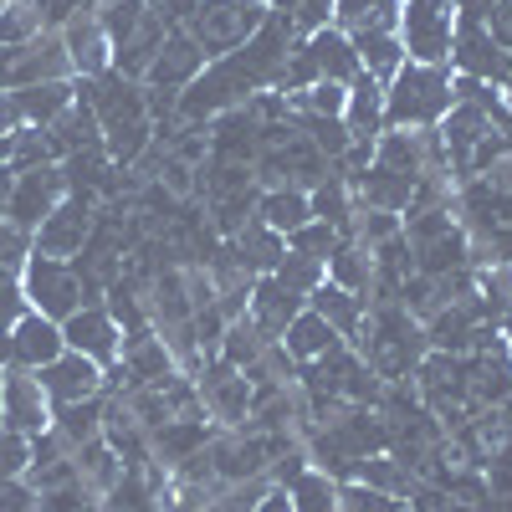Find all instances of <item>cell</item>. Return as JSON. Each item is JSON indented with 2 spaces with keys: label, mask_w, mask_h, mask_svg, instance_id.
<instances>
[{
  "label": "cell",
  "mask_w": 512,
  "mask_h": 512,
  "mask_svg": "<svg viewBox=\"0 0 512 512\" xmlns=\"http://www.w3.org/2000/svg\"><path fill=\"white\" fill-rule=\"evenodd\" d=\"M374 164L395 169V175H410V180L431 175V159H425V139L420 134H384V139H374Z\"/></svg>",
  "instance_id": "cell-32"
},
{
  "label": "cell",
  "mask_w": 512,
  "mask_h": 512,
  "mask_svg": "<svg viewBox=\"0 0 512 512\" xmlns=\"http://www.w3.org/2000/svg\"><path fill=\"white\" fill-rule=\"evenodd\" d=\"M328 282L333 287H344V292H354V297H364L369 303V287H374V256L359 246V241H338V251L328 256Z\"/></svg>",
  "instance_id": "cell-27"
},
{
  "label": "cell",
  "mask_w": 512,
  "mask_h": 512,
  "mask_svg": "<svg viewBox=\"0 0 512 512\" xmlns=\"http://www.w3.org/2000/svg\"><path fill=\"white\" fill-rule=\"evenodd\" d=\"M308 308H313L338 338H349V344H354L359 328H364V297H354V292H344V287H333V282L313 287Z\"/></svg>",
  "instance_id": "cell-21"
},
{
  "label": "cell",
  "mask_w": 512,
  "mask_h": 512,
  "mask_svg": "<svg viewBox=\"0 0 512 512\" xmlns=\"http://www.w3.org/2000/svg\"><path fill=\"white\" fill-rule=\"evenodd\" d=\"M98 21H103V31H108V41H113V52H118L123 41L149 21V6H144V0H103V6H98Z\"/></svg>",
  "instance_id": "cell-35"
},
{
  "label": "cell",
  "mask_w": 512,
  "mask_h": 512,
  "mask_svg": "<svg viewBox=\"0 0 512 512\" xmlns=\"http://www.w3.org/2000/svg\"><path fill=\"white\" fill-rule=\"evenodd\" d=\"M231 256H236V262H241V272H272L277 262H282V256H287V241L277 236V231H267L262 221H251L241 236H231Z\"/></svg>",
  "instance_id": "cell-26"
},
{
  "label": "cell",
  "mask_w": 512,
  "mask_h": 512,
  "mask_svg": "<svg viewBox=\"0 0 512 512\" xmlns=\"http://www.w3.org/2000/svg\"><path fill=\"white\" fill-rule=\"evenodd\" d=\"M0 512H36V492L16 477V482H0Z\"/></svg>",
  "instance_id": "cell-50"
},
{
  "label": "cell",
  "mask_w": 512,
  "mask_h": 512,
  "mask_svg": "<svg viewBox=\"0 0 512 512\" xmlns=\"http://www.w3.org/2000/svg\"><path fill=\"white\" fill-rule=\"evenodd\" d=\"M41 26H67L77 11H93V0H31Z\"/></svg>",
  "instance_id": "cell-47"
},
{
  "label": "cell",
  "mask_w": 512,
  "mask_h": 512,
  "mask_svg": "<svg viewBox=\"0 0 512 512\" xmlns=\"http://www.w3.org/2000/svg\"><path fill=\"white\" fill-rule=\"evenodd\" d=\"M62 349H67L62 323L41 318L36 308H26V313L16 318V328H11V364H16V369H41V364H52Z\"/></svg>",
  "instance_id": "cell-16"
},
{
  "label": "cell",
  "mask_w": 512,
  "mask_h": 512,
  "mask_svg": "<svg viewBox=\"0 0 512 512\" xmlns=\"http://www.w3.org/2000/svg\"><path fill=\"white\" fill-rule=\"evenodd\" d=\"M21 292H26V303H31L41 318H52V323H67L77 308L93 303L88 287H82V277H77V267H72V262H57V256H41V251L26 256Z\"/></svg>",
  "instance_id": "cell-3"
},
{
  "label": "cell",
  "mask_w": 512,
  "mask_h": 512,
  "mask_svg": "<svg viewBox=\"0 0 512 512\" xmlns=\"http://www.w3.org/2000/svg\"><path fill=\"white\" fill-rule=\"evenodd\" d=\"M205 52H200V41L185 31V26H175L164 36V47H159V57L149 62V72H144V88H169V93H185L190 82L205 72Z\"/></svg>",
  "instance_id": "cell-11"
},
{
  "label": "cell",
  "mask_w": 512,
  "mask_h": 512,
  "mask_svg": "<svg viewBox=\"0 0 512 512\" xmlns=\"http://www.w3.org/2000/svg\"><path fill=\"white\" fill-rule=\"evenodd\" d=\"M297 0H267V11H292Z\"/></svg>",
  "instance_id": "cell-55"
},
{
  "label": "cell",
  "mask_w": 512,
  "mask_h": 512,
  "mask_svg": "<svg viewBox=\"0 0 512 512\" xmlns=\"http://www.w3.org/2000/svg\"><path fill=\"white\" fill-rule=\"evenodd\" d=\"M164 36H169V26L149 11V21L123 41V47L113 52V72L118 77H128V82H144V72H149V62L159 57V47H164Z\"/></svg>",
  "instance_id": "cell-23"
},
{
  "label": "cell",
  "mask_w": 512,
  "mask_h": 512,
  "mask_svg": "<svg viewBox=\"0 0 512 512\" xmlns=\"http://www.w3.org/2000/svg\"><path fill=\"white\" fill-rule=\"evenodd\" d=\"M36 512H93V497L82 482H67L52 492H36Z\"/></svg>",
  "instance_id": "cell-44"
},
{
  "label": "cell",
  "mask_w": 512,
  "mask_h": 512,
  "mask_svg": "<svg viewBox=\"0 0 512 512\" xmlns=\"http://www.w3.org/2000/svg\"><path fill=\"white\" fill-rule=\"evenodd\" d=\"M287 497H292V512H338V482L328 472H318V466H308L287 487Z\"/></svg>",
  "instance_id": "cell-34"
},
{
  "label": "cell",
  "mask_w": 512,
  "mask_h": 512,
  "mask_svg": "<svg viewBox=\"0 0 512 512\" xmlns=\"http://www.w3.org/2000/svg\"><path fill=\"white\" fill-rule=\"evenodd\" d=\"M52 431L77 451V446H88V441H98L103 436V400L93 395V400H77V405H57L52 410Z\"/></svg>",
  "instance_id": "cell-30"
},
{
  "label": "cell",
  "mask_w": 512,
  "mask_h": 512,
  "mask_svg": "<svg viewBox=\"0 0 512 512\" xmlns=\"http://www.w3.org/2000/svg\"><path fill=\"white\" fill-rule=\"evenodd\" d=\"M451 72L446 67H425L405 62L390 88H384V123L390 128H436L451 113Z\"/></svg>",
  "instance_id": "cell-1"
},
{
  "label": "cell",
  "mask_w": 512,
  "mask_h": 512,
  "mask_svg": "<svg viewBox=\"0 0 512 512\" xmlns=\"http://www.w3.org/2000/svg\"><path fill=\"white\" fill-rule=\"evenodd\" d=\"M400 47L405 62H425V67H446L451 57V0H400Z\"/></svg>",
  "instance_id": "cell-4"
},
{
  "label": "cell",
  "mask_w": 512,
  "mask_h": 512,
  "mask_svg": "<svg viewBox=\"0 0 512 512\" xmlns=\"http://www.w3.org/2000/svg\"><path fill=\"white\" fill-rule=\"evenodd\" d=\"M267 349V338L251 328V318H236V323H226V338H221V359L231 364V369H246V364H256V354Z\"/></svg>",
  "instance_id": "cell-37"
},
{
  "label": "cell",
  "mask_w": 512,
  "mask_h": 512,
  "mask_svg": "<svg viewBox=\"0 0 512 512\" xmlns=\"http://www.w3.org/2000/svg\"><path fill=\"white\" fill-rule=\"evenodd\" d=\"M256 221H262L267 231H277V236H292L297 226H308V221H313L308 190H297V185H287V190H267L262 200H256Z\"/></svg>",
  "instance_id": "cell-25"
},
{
  "label": "cell",
  "mask_w": 512,
  "mask_h": 512,
  "mask_svg": "<svg viewBox=\"0 0 512 512\" xmlns=\"http://www.w3.org/2000/svg\"><path fill=\"white\" fill-rule=\"evenodd\" d=\"M36 379H41V390H47L52 410H57V405H77V400L103 395V369H98L88 354H72V349H62L52 364H41Z\"/></svg>",
  "instance_id": "cell-10"
},
{
  "label": "cell",
  "mask_w": 512,
  "mask_h": 512,
  "mask_svg": "<svg viewBox=\"0 0 512 512\" xmlns=\"http://www.w3.org/2000/svg\"><path fill=\"white\" fill-rule=\"evenodd\" d=\"M338 512H405V502L384 497L364 482H338Z\"/></svg>",
  "instance_id": "cell-42"
},
{
  "label": "cell",
  "mask_w": 512,
  "mask_h": 512,
  "mask_svg": "<svg viewBox=\"0 0 512 512\" xmlns=\"http://www.w3.org/2000/svg\"><path fill=\"white\" fill-rule=\"evenodd\" d=\"M292 16V26H297V36H313V31H323L328 21H333V0H297V6L287 11Z\"/></svg>",
  "instance_id": "cell-45"
},
{
  "label": "cell",
  "mask_w": 512,
  "mask_h": 512,
  "mask_svg": "<svg viewBox=\"0 0 512 512\" xmlns=\"http://www.w3.org/2000/svg\"><path fill=\"white\" fill-rule=\"evenodd\" d=\"M72 461H77V477H82V487H88V492H113V482L123 477V461L113 456V446L103 436L88 441V446H77Z\"/></svg>",
  "instance_id": "cell-33"
},
{
  "label": "cell",
  "mask_w": 512,
  "mask_h": 512,
  "mask_svg": "<svg viewBox=\"0 0 512 512\" xmlns=\"http://www.w3.org/2000/svg\"><path fill=\"white\" fill-rule=\"evenodd\" d=\"M26 466H31V436L0 431V482H16V477H26Z\"/></svg>",
  "instance_id": "cell-43"
},
{
  "label": "cell",
  "mask_w": 512,
  "mask_h": 512,
  "mask_svg": "<svg viewBox=\"0 0 512 512\" xmlns=\"http://www.w3.org/2000/svg\"><path fill=\"white\" fill-rule=\"evenodd\" d=\"M0 390H6V374H0Z\"/></svg>",
  "instance_id": "cell-57"
},
{
  "label": "cell",
  "mask_w": 512,
  "mask_h": 512,
  "mask_svg": "<svg viewBox=\"0 0 512 512\" xmlns=\"http://www.w3.org/2000/svg\"><path fill=\"white\" fill-rule=\"evenodd\" d=\"M31 36H41V16L31 0H6L0 6V47H26Z\"/></svg>",
  "instance_id": "cell-38"
},
{
  "label": "cell",
  "mask_w": 512,
  "mask_h": 512,
  "mask_svg": "<svg viewBox=\"0 0 512 512\" xmlns=\"http://www.w3.org/2000/svg\"><path fill=\"white\" fill-rule=\"evenodd\" d=\"M195 390H200V405L205 415H216L226 431H241V425L251 420V384L241 369H231L226 359H210L195 379Z\"/></svg>",
  "instance_id": "cell-7"
},
{
  "label": "cell",
  "mask_w": 512,
  "mask_h": 512,
  "mask_svg": "<svg viewBox=\"0 0 512 512\" xmlns=\"http://www.w3.org/2000/svg\"><path fill=\"white\" fill-rule=\"evenodd\" d=\"M21 128V113H16V103H11V93H0V139H11Z\"/></svg>",
  "instance_id": "cell-52"
},
{
  "label": "cell",
  "mask_w": 512,
  "mask_h": 512,
  "mask_svg": "<svg viewBox=\"0 0 512 512\" xmlns=\"http://www.w3.org/2000/svg\"><path fill=\"white\" fill-rule=\"evenodd\" d=\"M308 308V297H297V292H287L277 277H256L251 282V303H246V318H251V328L267 338V344H277V338L287 333V323Z\"/></svg>",
  "instance_id": "cell-14"
},
{
  "label": "cell",
  "mask_w": 512,
  "mask_h": 512,
  "mask_svg": "<svg viewBox=\"0 0 512 512\" xmlns=\"http://www.w3.org/2000/svg\"><path fill=\"white\" fill-rule=\"evenodd\" d=\"M487 36L502 52H512V0H497V6L487 11Z\"/></svg>",
  "instance_id": "cell-49"
},
{
  "label": "cell",
  "mask_w": 512,
  "mask_h": 512,
  "mask_svg": "<svg viewBox=\"0 0 512 512\" xmlns=\"http://www.w3.org/2000/svg\"><path fill=\"white\" fill-rule=\"evenodd\" d=\"M482 180H487L497 195H507V200H512V154H502L497 164H487V169H482Z\"/></svg>",
  "instance_id": "cell-51"
},
{
  "label": "cell",
  "mask_w": 512,
  "mask_h": 512,
  "mask_svg": "<svg viewBox=\"0 0 512 512\" xmlns=\"http://www.w3.org/2000/svg\"><path fill=\"white\" fill-rule=\"evenodd\" d=\"M308 57H313V67H318V82H338V88H349V82L364 72L354 41L338 31V26H323V31L308 36Z\"/></svg>",
  "instance_id": "cell-17"
},
{
  "label": "cell",
  "mask_w": 512,
  "mask_h": 512,
  "mask_svg": "<svg viewBox=\"0 0 512 512\" xmlns=\"http://www.w3.org/2000/svg\"><path fill=\"white\" fill-rule=\"evenodd\" d=\"M451 62L461 67V77H477V82H507L512 77V52L497 47V41L487 36V26H461L456 21Z\"/></svg>",
  "instance_id": "cell-12"
},
{
  "label": "cell",
  "mask_w": 512,
  "mask_h": 512,
  "mask_svg": "<svg viewBox=\"0 0 512 512\" xmlns=\"http://www.w3.org/2000/svg\"><path fill=\"white\" fill-rule=\"evenodd\" d=\"M0 420L16 436H41L52 431V400L41 390L31 369H6V390H0Z\"/></svg>",
  "instance_id": "cell-9"
},
{
  "label": "cell",
  "mask_w": 512,
  "mask_h": 512,
  "mask_svg": "<svg viewBox=\"0 0 512 512\" xmlns=\"http://www.w3.org/2000/svg\"><path fill=\"white\" fill-rule=\"evenodd\" d=\"M88 236H93V195H67V200L52 210V216L36 226L31 251L67 262V256H77L82 246H88Z\"/></svg>",
  "instance_id": "cell-8"
},
{
  "label": "cell",
  "mask_w": 512,
  "mask_h": 512,
  "mask_svg": "<svg viewBox=\"0 0 512 512\" xmlns=\"http://www.w3.org/2000/svg\"><path fill=\"white\" fill-rule=\"evenodd\" d=\"M62 200H67V180H62L57 164L21 169V175H16V190H11V205H6V221H11L16 231H36Z\"/></svg>",
  "instance_id": "cell-6"
},
{
  "label": "cell",
  "mask_w": 512,
  "mask_h": 512,
  "mask_svg": "<svg viewBox=\"0 0 512 512\" xmlns=\"http://www.w3.org/2000/svg\"><path fill=\"white\" fill-rule=\"evenodd\" d=\"M123 369H128V384H164L175 374V354L164 349V338L154 333H139V338H123Z\"/></svg>",
  "instance_id": "cell-19"
},
{
  "label": "cell",
  "mask_w": 512,
  "mask_h": 512,
  "mask_svg": "<svg viewBox=\"0 0 512 512\" xmlns=\"http://www.w3.org/2000/svg\"><path fill=\"white\" fill-rule=\"evenodd\" d=\"M62 338H67V349L72 354H88L98 369L103 364H118V323L108 318V308L88 303V308H77L67 323H62Z\"/></svg>",
  "instance_id": "cell-13"
},
{
  "label": "cell",
  "mask_w": 512,
  "mask_h": 512,
  "mask_svg": "<svg viewBox=\"0 0 512 512\" xmlns=\"http://www.w3.org/2000/svg\"><path fill=\"white\" fill-rule=\"evenodd\" d=\"M267 277H277V282H282L287 292H297V297H313V287H323V262H318V256H297V251H287Z\"/></svg>",
  "instance_id": "cell-36"
},
{
  "label": "cell",
  "mask_w": 512,
  "mask_h": 512,
  "mask_svg": "<svg viewBox=\"0 0 512 512\" xmlns=\"http://www.w3.org/2000/svg\"><path fill=\"white\" fill-rule=\"evenodd\" d=\"M256 190H241V195H221V200H210V210H216V231L221 236H241L251 221H256Z\"/></svg>",
  "instance_id": "cell-39"
},
{
  "label": "cell",
  "mask_w": 512,
  "mask_h": 512,
  "mask_svg": "<svg viewBox=\"0 0 512 512\" xmlns=\"http://www.w3.org/2000/svg\"><path fill=\"white\" fill-rule=\"evenodd\" d=\"M282 241H287V251H297V256H318V262H328L344 236H338L328 221H308V226H297V231L282 236Z\"/></svg>",
  "instance_id": "cell-41"
},
{
  "label": "cell",
  "mask_w": 512,
  "mask_h": 512,
  "mask_svg": "<svg viewBox=\"0 0 512 512\" xmlns=\"http://www.w3.org/2000/svg\"><path fill=\"white\" fill-rule=\"evenodd\" d=\"M267 21V0H200L195 16L185 21V31L200 41V52L216 62L256 36V26Z\"/></svg>",
  "instance_id": "cell-2"
},
{
  "label": "cell",
  "mask_w": 512,
  "mask_h": 512,
  "mask_svg": "<svg viewBox=\"0 0 512 512\" xmlns=\"http://www.w3.org/2000/svg\"><path fill=\"white\" fill-rule=\"evenodd\" d=\"M487 512H512V461L487 466Z\"/></svg>",
  "instance_id": "cell-46"
},
{
  "label": "cell",
  "mask_w": 512,
  "mask_h": 512,
  "mask_svg": "<svg viewBox=\"0 0 512 512\" xmlns=\"http://www.w3.org/2000/svg\"><path fill=\"white\" fill-rule=\"evenodd\" d=\"M349 41H354V52H359V67H364L374 82H390V77L405 67V47H400L395 31H359V36H349Z\"/></svg>",
  "instance_id": "cell-28"
},
{
  "label": "cell",
  "mask_w": 512,
  "mask_h": 512,
  "mask_svg": "<svg viewBox=\"0 0 512 512\" xmlns=\"http://www.w3.org/2000/svg\"><path fill=\"white\" fill-rule=\"evenodd\" d=\"M154 446V456L159 461H169V466H180V461H190L205 441H210V431H205V415H175L169 425H159V431L149 436Z\"/></svg>",
  "instance_id": "cell-24"
},
{
  "label": "cell",
  "mask_w": 512,
  "mask_h": 512,
  "mask_svg": "<svg viewBox=\"0 0 512 512\" xmlns=\"http://www.w3.org/2000/svg\"><path fill=\"white\" fill-rule=\"evenodd\" d=\"M62 47L72 57V72H82V77H103L113 67V41H108L98 11H77L62 26Z\"/></svg>",
  "instance_id": "cell-15"
},
{
  "label": "cell",
  "mask_w": 512,
  "mask_h": 512,
  "mask_svg": "<svg viewBox=\"0 0 512 512\" xmlns=\"http://www.w3.org/2000/svg\"><path fill=\"white\" fill-rule=\"evenodd\" d=\"M292 113H318V118H344V103H349V88H338V82H313L308 93H292L287 98Z\"/></svg>",
  "instance_id": "cell-40"
},
{
  "label": "cell",
  "mask_w": 512,
  "mask_h": 512,
  "mask_svg": "<svg viewBox=\"0 0 512 512\" xmlns=\"http://www.w3.org/2000/svg\"><path fill=\"white\" fill-rule=\"evenodd\" d=\"M256 512H292V497H287V487H272L262 502H256Z\"/></svg>",
  "instance_id": "cell-53"
},
{
  "label": "cell",
  "mask_w": 512,
  "mask_h": 512,
  "mask_svg": "<svg viewBox=\"0 0 512 512\" xmlns=\"http://www.w3.org/2000/svg\"><path fill=\"white\" fill-rule=\"evenodd\" d=\"M308 205H313V221H328L338 236L349 241V221H354V210H359V205H354V190L338 180L333 169H328V180H323V185L308 190Z\"/></svg>",
  "instance_id": "cell-29"
},
{
  "label": "cell",
  "mask_w": 512,
  "mask_h": 512,
  "mask_svg": "<svg viewBox=\"0 0 512 512\" xmlns=\"http://www.w3.org/2000/svg\"><path fill=\"white\" fill-rule=\"evenodd\" d=\"M344 128H349V139H379V128H384V82H374L369 72L349 82Z\"/></svg>",
  "instance_id": "cell-18"
},
{
  "label": "cell",
  "mask_w": 512,
  "mask_h": 512,
  "mask_svg": "<svg viewBox=\"0 0 512 512\" xmlns=\"http://www.w3.org/2000/svg\"><path fill=\"white\" fill-rule=\"evenodd\" d=\"M277 344L297 359V364H308V359H323V354H333L338 344H344V338H338L313 308H303V313H297L292 323H287V333L277 338Z\"/></svg>",
  "instance_id": "cell-22"
},
{
  "label": "cell",
  "mask_w": 512,
  "mask_h": 512,
  "mask_svg": "<svg viewBox=\"0 0 512 512\" xmlns=\"http://www.w3.org/2000/svg\"><path fill=\"white\" fill-rule=\"evenodd\" d=\"M354 482H364V487H374V492H384V497H410V492L420 487V477L410 472L400 456H364V461L354 466Z\"/></svg>",
  "instance_id": "cell-31"
},
{
  "label": "cell",
  "mask_w": 512,
  "mask_h": 512,
  "mask_svg": "<svg viewBox=\"0 0 512 512\" xmlns=\"http://www.w3.org/2000/svg\"><path fill=\"white\" fill-rule=\"evenodd\" d=\"M267 472H272V477H267L272 487H292L297 477H303V472H308V456H303V451H297V446H292V451H282V456H277V461L267 466Z\"/></svg>",
  "instance_id": "cell-48"
},
{
  "label": "cell",
  "mask_w": 512,
  "mask_h": 512,
  "mask_svg": "<svg viewBox=\"0 0 512 512\" xmlns=\"http://www.w3.org/2000/svg\"><path fill=\"white\" fill-rule=\"evenodd\" d=\"M72 57L62 47V36H31L26 47H0V93H21L36 82H67Z\"/></svg>",
  "instance_id": "cell-5"
},
{
  "label": "cell",
  "mask_w": 512,
  "mask_h": 512,
  "mask_svg": "<svg viewBox=\"0 0 512 512\" xmlns=\"http://www.w3.org/2000/svg\"><path fill=\"white\" fill-rule=\"evenodd\" d=\"M72 98H77V82H36V88L11 93L21 123H31V128H52L72 108Z\"/></svg>",
  "instance_id": "cell-20"
},
{
  "label": "cell",
  "mask_w": 512,
  "mask_h": 512,
  "mask_svg": "<svg viewBox=\"0 0 512 512\" xmlns=\"http://www.w3.org/2000/svg\"><path fill=\"white\" fill-rule=\"evenodd\" d=\"M11 190H16V169L0 164V216H6V205H11Z\"/></svg>",
  "instance_id": "cell-54"
},
{
  "label": "cell",
  "mask_w": 512,
  "mask_h": 512,
  "mask_svg": "<svg viewBox=\"0 0 512 512\" xmlns=\"http://www.w3.org/2000/svg\"><path fill=\"white\" fill-rule=\"evenodd\" d=\"M502 88H507V103H512V77H507V82H502ZM507 113H512V108H507Z\"/></svg>",
  "instance_id": "cell-56"
}]
</instances>
